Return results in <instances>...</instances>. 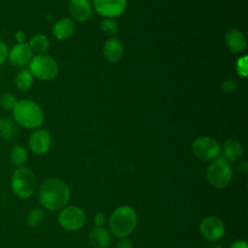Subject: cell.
I'll list each match as a JSON object with an SVG mask.
<instances>
[{"mask_svg": "<svg viewBox=\"0 0 248 248\" xmlns=\"http://www.w3.org/2000/svg\"><path fill=\"white\" fill-rule=\"evenodd\" d=\"M3 128L0 133V138H2L5 140H12L16 136V126L15 122L8 117H3Z\"/></svg>", "mask_w": 248, "mask_h": 248, "instance_id": "7402d4cb", "label": "cell"}, {"mask_svg": "<svg viewBox=\"0 0 248 248\" xmlns=\"http://www.w3.org/2000/svg\"><path fill=\"white\" fill-rule=\"evenodd\" d=\"M235 87V83L233 79H228L223 83L224 90H232Z\"/></svg>", "mask_w": 248, "mask_h": 248, "instance_id": "4dcf8cb0", "label": "cell"}, {"mask_svg": "<svg viewBox=\"0 0 248 248\" xmlns=\"http://www.w3.org/2000/svg\"><path fill=\"white\" fill-rule=\"evenodd\" d=\"M90 243L96 248H107L110 244V235L108 231L102 227H97L90 232Z\"/></svg>", "mask_w": 248, "mask_h": 248, "instance_id": "e0dca14e", "label": "cell"}, {"mask_svg": "<svg viewBox=\"0 0 248 248\" xmlns=\"http://www.w3.org/2000/svg\"><path fill=\"white\" fill-rule=\"evenodd\" d=\"M31 50L38 54H45L49 48V40L46 36L38 34L33 36L28 43Z\"/></svg>", "mask_w": 248, "mask_h": 248, "instance_id": "d6986e66", "label": "cell"}, {"mask_svg": "<svg viewBox=\"0 0 248 248\" xmlns=\"http://www.w3.org/2000/svg\"><path fill=\"white\" fill-rule=\"evenodd\" d=\"M92 8L88 0H71L69 13L73 19L78 22L85 21L91 16Z\"/></svg>", "mask_w": 248, "mask_h": 248, "instance_id": "4fadbf2b", "label": "cell"}, {"mask_svg": "<svg viewBox=\"0 0 248 248\" xmlns=\"http://www.w3.org/2000/svg\"><path fill=\"white\" fill-rule=\"evenodd\" d=\"M201 233L208 240H218L225 233L224 223L217 217L204 218L200 225Z\"/></svg>", "mask_w": 248, "mask_h": 248, "instance_id": "30bf717a", "label": "cell"}, {"mask_svg": "<svg viewBox=\"0 0 248 248\" xmlns=\"http://www.w3.org/2000/svg\"><path fill=\"white\" fill-rule=\"evenodd\" d=\"M243 147L240 141L235 139H230L225 142L224 155L229 161H236L242 155Z\"/></svg>", "mask_w": 248, "mask_h": 248, "instance_id": "ac0fdd59", "label": "cell"}, {"mask_svg": "<svg viewBox=\"0 0 248 248\" xmlns=\"http://www.w3.org/2000/svg\"><path fill=\"white\" fill-rule=\"evenodd\" d=\"M230 248H248V245L245 241H235L230 245Z\"/></svg>", "mask_w": 248, "mask_h": 248, "instance_id": "1f68e13d", "label": "cell"}, {"mask_svg": "<svg viewBox=\"0 0 248 248\" xmlns=\"http://www.w3.org/2000/svg\"><path fill=\"white\" fill-rule=\"evenodd\" d=\"M28 143L33 153L37 155L46 154L51 146L50 134L45 129H37L29 137Z\"/></svg>", "mask_w": 248, "mask_h": 248, "instance_id": "8fae6325", "label": "cell"}, {"mask_svg": "<svg viewBox=\"0 0 248 248\" xmlns=\"http://www.w3.org/2000/svg\"><path fill=\"white\" fill-rule=\"evenodd\" d=\"M236 71L239 76L243 78L247 77V56L246 55L238 59L236 63Z\"/></svg>", "mask_w": 248, "mask_h": 248, "instance_id": "484cf974", "label": "cell"}, {"mask_svg": "<svg viewBox=\"0 0 248 248\" xmlns=\"http://www.w3.org/2000/svg\"><path fill=\"white\" fill-rule=\"evenodd\" d=\"M8 57L14 66L23 67L31 61L33 57V51L27 43L17 44L10 50Z\"/></svg>", "mask_w": 248, "mask_h": 248, "instance_id": "7c38bea8", "label": "cell"}, {"mask_svg": "<svg viewBox=\"0 0 248 248\" xmlns=\"http://www.w3.org/2000/svg\"><path fill=\"white\" fill-rule=\"evenodd\" d=\"M70 200L68 185L57 177H49L44 180L39 189L40 203L50 211L63 208Z\"/></svg>", "mask_w": 248, "mask_h": 248, "instance_id": "6da1fadb", "label": "cell"}, {"mask_svg": "<svg viewBox=\"0 0 248 248\" xmlns=\"http://www.w3.org/2000/svg\"><path fill=\"white\" fill-rule=\"evenodd\" d=\"M13 115L16 123L24 128L34 129L44 122V112L41 107L31 100H19L13 108Z\"/></svg>", "mask_w": 248, "mask_h": 248, "instance_id": "7a4b0ae2", "label": "cell"}, {"mask_svg": "<svg viewBox=\"0 0 248 248\" xmlns=\"http://www.w3.org/2000/svg\"><path fill=\"white\" fill-rule=\"evenodd\" d=\"M3 122H4V120H3V117H0V133H1V131H2V128H3Z\"/></svg>", "mask_w": 248, "mask_h": 248, "instance_id": "d6a6232c", "label": "cell"}, {"mask_svg": "<svg viewBox=\"0 0 248 248\" xmlns=\"http://www.w3.org/2000/svg\"><path fill=\"white\" fill-rule=\"evenodd\" d=\"M34 77L29 70H21L15 78V84L20 91H27L33 84Z\"/></svg>", "mask_w": 248, "mask_h": 248, "instance_id": "ffe728a7", "label": "cell"}, {"mask_svg": "<svg viewBox=\"0 0 248 248\" xmlns=\"http://www.w3.org/2000/svg\"><path fill=\"white\" fill-rule=\"evenodd\" d=\"M123 46L116 38L108 39L103 47L104 57L109 63L118 62L123 55Z\"/></svg>", "mask_w": 248, "mask_h": 248, "instance_id": "9a60e30c", "label": "cell"}, {"mask_svg": "<svg viewBox=\"0 0 248 248\" xmlns=\"http://www.w3.org/2000/svg\"><path fill=\"white\" fill-rule=\"evenodd\" d=\"M69 1H71V0H69Z\"/></svg>", "mask_w": 248, "mask_h": 248, "instance_id": "e575fe53", "label": "cell"}, {"mask_svg": "<svg viewBox=\"0 0 248 248\" xmlns=\"http://www.w3.org/2000/svg\"><path fill=\"white\" fill-rule=\"evenodd\" d=\"M232 168L224 159H217L207 168L206 177L208 182L215 188L226 187L232 179Z\"/></svg>", "mask_w": 248, "mask_h": 248, "instance_id": "8992f818", "label": "cell"}, {"mask_svg": "<svg viewBox=\"0 0 248 248\" xmlns=\"http://www.w3.org/2000/svg\"><path fill=\"white\" fill-rule=\"evenodd\" d=\"M116 248H134V245H133V243L129 239L123 238L122 240H120L117 243Z\"/></svg>", "mask_w": 248, "mask_h": 248, "instance_id": "f1b7e54d", "label": "cell"}, {"mask_svg": "<svg viewBox=\"0 0 248 248\" xmlns=\"http://www.w3.org/2000/svg\"><path fill=\"white\" fill-rule=\"evenodd\" d=\"M137 226V213L128 205L116 208L110 216L109 227L114 235L124 238L132 233Z\"/></svg>", "mask_w": 248, "mask_h": 248, "instance_id": "3957f363", "label": "cell"}, {"mask_svg": "<svg viewBox=\"0 0 248 248\" xmlns=\"http://www.w3.org/2000/svg\"><path fill=\"white\" fill-rule=\"evenodd\" d=\"M100 27H101L102 31L105 34H107L108 36H114L119 31L118 23L115 20H113L112 18H106V19H104L101 22Z\"/></svg>", "mask_w": 248, "mask_h": 248, "instance_id": "cb8c5ba5", "label": "cell"}, {"mask_svg": "<svg viewBox=\"0 0 248 248\" xmlns=\"http://www.w3.org/2000/svg\"><path fill=\"white\" fill-rule=\"evenodd\" d=\"M28 158L26 149L20 144H15L10 151V159L12 163L16 167H22Z\"/></svg>", "mask_w": 248, "mask_h": 248, "instance_id": "44dd1931", "label": "cell"}, {"mask_svg": "<svg viewBox=\"0 0 248 248\" xmlns=\"http://www.w3.org/2000/svg\"><path fill=\"white\" fill-rule=\"evenodd\" d=\"M88 1H89V0H88Z\"/></svg>", "mask_w": 248, "mask_h": 248, "instance_id": "d590c367", "label": "cell"}, {"mask_svg": "<svg viewBox=\"0 0 248 248\" xmlns=\"http://www.w3.org/2000/svg\"><path fill=\"white\" fill-rule=\"evenodd\" d=\"M75 23L71 18L63 17L57 20L52 27V33L58 40H66L75 32Z\"/></svg>", "mask_w": 248, "mask_h": 248, "instance_id": "2e32d148", "label": "cell"}, {"mask_svg": "<svg viewBox=\"0 0 248 248\" xmlns=\"http://www.w3.org/2000/svg\"><path fill=\"white\" fill-rule=\"evenodd\" d=\"M58 222L60 226L67 231H77L85 224L86 215L80 207L70 205L61 210Z\"/></svg>", "mask_w": 248, "mask_h": 248, "instance_id": "52a82bcc", "label": "cell"}, {"mask_svg": "<svg viewBox=\"0 0 248 248\" xmlns=\"http://www.w3.org/2000/svg\"><path fill=\"white\" fill-rule=\"evenodd\" d=\"M29 71L33 77L42 80H50L58 74V64L47 54H38L29 62Z\"/></svg>", "mask_w": 248, "mask_h": 248, "instance_id": "5b68a950", "label": "cell"}, {"mask_svg": "<svg viewBox=\"0 0 248 248\" xmlns=\"http://www.w3.org/2000/svg\"><path fill=\"white\" fill-rule=\"evenodd\" d=\"M93 4L99 15L107 18H112L124 13L127 0H93Z\"/></svg>", "mask_w": 248, "mask_h": 248, "instance_id": "9c48e42d", "label": "cell"}, {"mask_svg": "<svg viewBox=\"0 0 248 248\" xmlns=\"http://www.w3.org/2000/svg\"><path fill=\"white\" fill-rule=\"evenodd\" d=\"M45 220V212L42 209L34 208L32 209L26 218V223L31 228H36L42 225Z\"/></svg>", "mask_w": 248, "mask_h": 248, "instance_id": "603a6c76", "label": "cell"}, {"mask_svg": "<svg viewBox=\"0 0 248 248\" xmlns=\"http://www.w3.org/2000/svg\"><path fill=\"white\" fill-rule=\"evenodd\" d=\"M36 184L35 174L28 168L19 167L12 175L11 188L20 199H27L31 197L35 192Z\"/></svg>", "mask_w": 248, "mask_h": 248, "instance_id": "277c9868", "label": "cell"}, {"mask_svg": "<svg viewBox=\"0 0 248 248\" xmlns=\"http://www.w3.org/2000/svg\"><path fill=\"white\" fill-rule=\"evenodd\" d=\"M209 248H221V245H219V244H214V245L210 246Z\"/></svg>", "mask_w": 248, "mask_h": 248, "instance_id": "836d02e7", "label": "cell"}, {"mask_svg": "<svg viewBox=\"0 0 248 248\" xmlns=\"http://www.w3.org/2000/svg\"><path fill=\"white\" fill-rule=\"evenodd\" d=\"M194 155L202 161H209L216 158L220 153L219 143L212 138L202 137L192 144Z\"/></svg>", "mask_w": 248, "mask_h": 248, "instance_id": "ba28073f", "label": "cell"}, {"mask_svg": "<svg viewBox=\"0 0 248 248\" xmlns=\"http://www.w3.org/2000/svg\"><path fill=\"white\" fill-rule=\"evenodd\" d=\"M8 54H9V51L6 44L0 40V65L5 62V60L8 57Z\"/></svg>", "mask_w": 248, "mask_h": 248, "instance_id": "4316f807", "label": "cell"}, {"mask_svg": "<svg viewBox=\"0 0 248 248\" xmlns=\"http://www.w3.org/2000/svg\"><path fill=\"white\" fill-rule=\"evenodd\" d=\"M94 222H95V224H96L97 227H102V226L105 224V222H106V216H105V214H103V213H101V212L97 213V214L95 215Z\"/></svg>", "mask_w": 248, "mask_h": 248, "instance_id": "83f0119b", "label": "cell"}, {"mask_svg": "<svg viewBox=\"0 0 248 248\" xmlns=\"http://www.w3.org/2000/svg\"><path fill=\"white\" fill-rule=\"evenodd\" d=\"M228 48L232 53H238L243 51L246 46V38L244 34L238 29H231L227 32L225 37Z\"/></svg>", "mask_w": 248, "mask_h": 248, "instance_id": "5bb4252c", "label": "cell"}, {"mask_svg": "<svg viewBox=\"0 0 248 248\" xmlns=\"http://www.w3.org/2000/svg\"><path fill=\"white\" fill-rule=\"evenodd\" d=\"M16 40L18 44H23L25 43V40H26V35L23 31H17L16 33Z\"/></svg>", "mask_w": 248, "mask_h": 248, "instance_id": "f546056e", "label": "cell"}, {"mask_svg": "<svg viewBox=\"0 0 248 248\" xmlns=\"http://www.w3.org/2000/svg\"><path fill=\"white\" fill-rule=\"evenodd\" d=\"M16 95L12 93H3L0 95V106L5 109H13L17 103Z\"/></svg>", "mask_w": 248, "mask_h": 248, "instance_id": "d4e9b609", "label": "cell"}]
</instances>
